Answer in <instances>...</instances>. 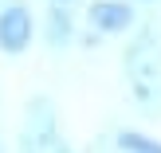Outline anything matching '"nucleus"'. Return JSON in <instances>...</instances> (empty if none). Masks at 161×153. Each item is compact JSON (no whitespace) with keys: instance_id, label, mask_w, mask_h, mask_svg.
Returning a JSON list of instances; mask_svg holds the SVG:
<instances>
[{"instance_id":"nucleus-1","label":"nucleus","mask_w":161,"mask_h":153,"mask_svg":"<svg viewBox=\"0 0 161 153\" xmlns=\"http://www.w3.org/2000/svg\"><path fill=\"white\" fill-rule=\"evenodd\" d=\"M126 94L134 110L146 118H161V36L153 28H138L122 51Z\"/></svg>"},{"instance_id":"nucleus-2","label":"nucleus","mask_w":161,"mask_h":153,"mask_svg":"<svg viewBox=\"0 0 161 153\" xmlns=\"http://www.w3.org/2000/svg\"><path fill=\"white\" fill-rule=\"evenodd\" d=\"M39 36V24L31 4L24 0H0V55L20 59L31 51V39Z\"/></svg>"},{"instance_id":"nucleus-3","label":"nucleus","mask_w":161,"mask_h":153,"mask_svg":"<svg viewBox=\"0 0 161 153\" xmlns=\"http://www.w3.org/2000/svg\"><path fill=\"white\" fill-rule=\"evenodd\" d=\"M86 28L102 39H118V36H134L142 28V12L130 0H86L83 12Z\"/></svg>"},{"instance_id":"nucleus-4","label":"nucleus","mask_w":161,"mask_h":153,"mask_svg":"<svg viewBox=\"0 0 161 153\" xmlns=\"http://www.w3.org/2000/svg\"><path fill=\"white\" fill-rule=\"evenodd\" d=\"M39 39H43V47H47L51 55L71 51V47L79 43V20H75V8H55V4H47L43 24H39Z\"/></svg>"},{"instance_id":"nucleus-5","label":"nucleus","mask_w":161,"mask_h":153,"mask_svg":"<svg viewBox=\"0 0 161 153\" xmlns=\"http://www.w3.org/2000/svg\"><path fill=\"white\" fill-rule=\"evenodd\" d=\"M114 153H161V138L126 126V130L114 134Z\"/></svg>"},{"instance_id":"nucleus-6","label":"nucleus","mask_w":161,"mask_h":153,"mask_svg":"<svg viewBox=\"0 0 161 153\" xmlns=\"http://www.w3.org/2000/svg\"><path fill=\"white\" fill-rule=\"evenodd\" d=\"M47 4H55V8H79V4H83L86 8V0H47Z\"/></svg>"},{"instance_id":"nucleus-7","label":"nucleus","mask_w":161,"mask_h":153,"mask_svg":"<svg viewBox=\"0 0 161 153\" xmlns=\"http://www.w3.org/2000/svg\"><path fill=\"white\" fill-rule=\"evenodd\" d=\"M130 4H157V0H130Z\"/></svg>"},{"instance_id":"nucleus-8","label":"nucleus","mask_w":161,"mask_h":153,"mask_svg":"<svg viewBox=\"0 0 161 153\" xmlns=\"http://www.w3.org/2000/svg\"><path fill=\"white\" fill-rule=\"evenodd\" d=\"M0 153H4V145H0Z\"/></svg>"}]
</instances>
